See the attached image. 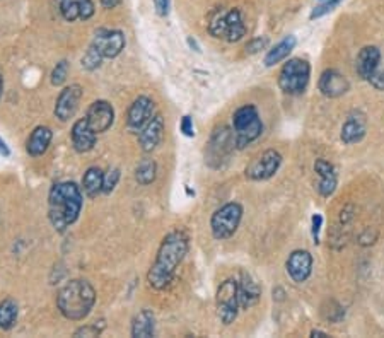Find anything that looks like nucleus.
<instances>
[{
    "mask_svg": "<svg viewBox=\"0 0 384 338\" xmlns=\"http://www.w3.org/2000/svg\"><path fill=\"white\" fill-rule=\"evenodd\" d=\"M188 253V236L183 231H173L162 239L157 257L147 273V282L152 289L164 290L175 280L177 267Z\"/></svg>",
    "mask_w": 384,
    "mask_h": 338,
    "instance_id": "f257e3e1",
    "label": "nucleus"
},
{
    "mask_svg": "<svg viewBox=\"0 0 384 338\" xmlns=\"http://www.w3.org/2000/svg\"><path fill=\"white\" fill-rule=\"evenodd\" d=\"M82 192L74 181L57 183L48 197V217L57 232L67 231L82 210Z\"/></svg>",
    "mask_w": 384,
    "mask_h": 338,
    "instance_id": "f03ea898",
    "label": "nucleus"
},
{
    "mask_svg": "<svg viewBox=\"0 0 384 338\" xmlns=\"http://www.w3.org/2000/svg\"><path fill=\"white\" fill-rule=\"evenodd\" d=\"M96 304V290L88 280L75 279L65 284L57 296V308L61 316L70 321H82L88 318Z\"/></svg>",
    "mask_w": 384,
    "mask_h": 338,
    "instance_id": "7ed1b4c3",
    "label": "nucleus"
},
{
    "mask_svg": "<svg viewBox=\"0 0 384 338\" xmlns=\"http://www.w3.org/2000/svg\"><path fill=\"white\" fill-rule=\"evenodd\" d=\"M263 132L262 118L258 110L253 104H244L238 108L233 117V135L236 142V149H244L249 143L255 142Z\"/></svg>",
    "mask_w": 384,
    "mask_h": 338,
    "instance_id": "20e7f679",
    "label": "nucleus"
},
{
    "mask_svg": "<svg viewBox=\"0 0 384 338\" xmlns=\"http://www.w3.org/2000/svg\"><path fill=\"white\" fill-rule=\"evenodd\" d=\"M209 33L217 39L236 43L246 34V24L239 9L219 10L209 24Z\"/></svg>",
    "mask_w": 384,
    "mask_h": 338,
    "instance_id": "39448f33",
    "label": "nucleus"
},
{
    "mask_svg": "<svg viewBox=\"0 0 384 338\" xmlns=\"http://www.w3.org/2000/svg\"><path fill=\"white\" fill-rule=\"evenodd\" d=\"M311 77V66L303 59H291L284 63L278 74V86L285 95L299 96L307 89Z\"/></svg>",
    "mask_w": 384,
    "mask_h": 338,
    "instance_id": "423d86ee",
    "label": "nucleus"
},
{
    "mask_svg": "<svg viewBox=\"0 0 384 338\" xmlns=\"http://www.w3.org/2000/svg\"><path fill=\"white\" fill-rule=\"evenodd\" d=\"M242 219V207L238 202H229L213 212L212 219H210V229H212V236L215 239L224 241L229 239L234 232L238 231L239 224Z\"/></svg>",
    "mask_w": 384,
    "mask_h": 338,
    "instance_id": "0eeeda50",
    "label": "nucleus"
},
{
    "mask_svg": "<svg viewBox=\"0 0 384 338\" xmlns=\"http://www.w3.org/2000/svg\"><path fill=\"white\" fill-rule=\"evenodd\" d=\"M217 315L224 325H231L238 318L239 311V289L236 279H227L217 289Z\"/></svg>",
    "mask_w": 384,
    "mask_h": 338,
    "instance_id": "6e6552de",
    "label": "nucleus"
},
{
    "mask_svg": "<svg viewBox=\"0 0 384 338\" xmlns=\"http://www.w3.org/2000/svg\"><path fill=\"white\" fill-rule=\"evenodd\" d=\"M234 149H236V142H234L233 132L227 127L215 128L212 137H210L205 159L212 168H220Z\"/></svg>",
    "mask_w": 384,
    "mask_h": 338,
    "instance_id": "1a4fd4ad",
    "label": "nucleus"
},
{
    "mask_svg": "<svg viewBox=\"0 0 384 338\" xmlns=\"http://www.w3.org/2000/svg\"><path fill=\"white\" fill-rule=\"evenodd\" d=\"M282 166V156L278 150L268 149L263 154H260L248 168H246V176L253 181H265L275 176Z\"/></svg>",
    "mask_w": 384,
    "mask_h": 338,
    "instance_id": "9d476101",
    "label": "nucleus"
},
{
    "mask_svg": "<svg viewBox=\"0 0 384 338\" xmlns=\"http://www.w3.org/2000/svg\"><path fill=\"white\" fill-rule=\"evenodd\" d=\"M125 34L122 31L104 30V28L96 31L93 43H90V46H94L103 59H117L125 50Z\"/></svg>",
    "mask_w": 384,
    "mask_h": 338,
    "instance_id": "9b49d317",
    "label": "nucleus"
},
{
    "mask_svg": "<svg viewBox=\"0 0 384 338\" xmlns=\"http://www.w3.org/2000/svg\"><path fill=\"white\" fill-rule=\"evenodd\" d=\"M82 95H84V89L79 84H72L65 88L59 95V98H57L55 117L60 121H68L70 118H74L79 110V104H81Z\"/></svg>",
    "mask_w": 384,
    "mask_h": 338,
    "instance_id": "f8f14e48",
    "label": "nucleus"
},
{
    "mask_svg": "<svg viewBox=\"0 0 384 338\" xmlns=\"http://www.w3.org/2000/svg\"><path fill=\"white\" fill-rule=\"evenodd\" d=\"M154 117V101L147 96H139L132 106L128 108V115H126V125L132 132L139 134L144 127L152 120Z\"/></svg>",
    "mask_w": 384,
    "mask_h": 338,
    "instance_id": "ddd939ff",
    "label": "nucleus"
},
{
    "mask_svg": "<svg viewBox=\"0 0 384 338\" xmlns=\"http://www.w3.org/2000/svg\"><path fill=\"white\" fill-rule=\"evenodd\" d=\"M86 120H88L89 127L93 128L96 134H104L115 121L113 106L108 101H104V99L94 101L89 106L88 113H86Z\"/></svg>",
    "mask_w": 384,
    "mask_h": 338,
    "instance_id": "4468645a",
    "label": "nucleus"
},
{
    "mask_svg": "<svg viewBox=\"0 0 384 338\" xmlns=\"http://www.w3.org/2000/svg\"><path fill=\"white\" fill-rule=\"evenodd\" d=\"M318 88H320L321 95L326 98H340L345 92H349L350 82L349 79L343 74H340L335 68H328L321 74L320 82H318Z\"/></svg>",
    "mask_w": 384,
    "mask_h": 338,
    "instance_id": "2eb2a0df",
    "label": "nucleus"
},
{
    "mask_svg": "<svg viewBox=\"0 0 384 338\" xmlns=\"http://www.w3.org/2000/svg\"><path fill=\"white\" fill-rule=\"evenodd\" d=\"M313 272V257L309 251L297 250L292 251L287 260V273L296 284H303L309 279Z\"/></svg>",
    "mask_w": 384,
    "mask_h": 338,
    "instance_id": "dca6fc26",
    "label": "nucleus"
},
{
    "mask_svg": "<svg viewBox=\"0 0 384 338\" xmlns=\"http://www.w3.org/2000/svg\"><path fill=\"white\" fill-rule=\"evenodd\" d=\"M60 14L67 23L74 21H88L96 12L93 0H59Z\"/></svg>",
    "mask_w": 384,
    "mask_h": 338,
    "instance_id": "f3484780",
    "label": "nucleus"
},
{
    "mask_svg": "<svg viewBox=\"0 0 384 338\" xmlns=\"http://www.w3.org/2000/svg\"><path fill=\"white\" fill-rule=\"evenodd\" d=\"M164 135V118L161 115H154L152 120L139 132V146L144 152H152Z\"/></svg>",
    "mask_w": 384,
    "mask_h": 338,
    "instance_id": "a211bd4d",
    "label": "nucleus"
},
{
    "mask_svg": "<svg viewBox=\"0 0 384 338\" xmlns=\"http://www.w3.org/2000/svg\"><path fill=\"white\" fill-rule=\"evenodd\" d=\"M367 132V120H365V115L361 111H354L352 115H349L342 127V137L343 143L347 146H352V143L361 142L365 137Z\"/></svg>",
    "mask_w": 384,
    "mask_h": 338,
    "instance_id": "6ab92c4d",
    "label": "nucleus"
},
{
    "mask_svg": "<svg viewBox=\"0 0 384 338\" xmlns=\"http://www.w3.org/2000/svg\"><path fill=\"white\" fill-rule=\"evenodd\" d=\"M70 137H72V146H74V149L81 154L89 152V150H93L94 146H96L97 134L89 127L86 118H81V120L75 121L74 127H72Z\"/></svg>",
    "mask_w": 384,
    "mask_h": 338,
    "instance_id": "aec40b11",
    "label": "nucleus"
},
{
    "mask_svg": "<svg viewBox=\"0 0 384 338\" xmlns=\"http://www.w3.org/2000/svg\"><path fill=\"white\" fill-rule=\"evenodd\" d=\"M379 62H381V52L378 46H364L355 60V70L358 77L369 81L371 75L379 68Z\"/></svg>",
    "mask_w": 384,
    "mask_h": 338,
    "instance_id": "412c9836",
    "label": "nucleus"
},
{
    "mask_svg": "<svg viewBox=\"0 0 384 338\" xmlns=\"http://www.w3.org/2000/svg\"><path fill=\"white\" fill-rule=\"evenodd\" d=\"M314 171L320 176V183H318V192L321 197L328 199L335 193L336 185H338V178H336L335 168L332 163H328L326 159H318L314 163Z\"/></svg>",
    "mask_w": 384,
    "mask_h": 338,
    "instance_id": "4be33fe9",
    "label": "nucleus"
},
{
    "mask_svg": "<svg viewBox=\"0 0 384 338\" xmlns=\"http://www.w3.org/2000/svg\"><path fill=\"white\" fill-rule=\"evenodd\" d=\"M238 289L239 306H241L242 309H249L255 304H258L260 297H262V287L258 286V282H256L249 273H241V280L238 282Z\"/></svg>",
    "mask_w": 384,
    "mask_h": 338,
    "instance_id": "5701e85b",
    "label": "nucleus"
},
{
    "mask_svg": "<svg viewBox=\"0 0 384 338\" xmlns=\"http://www.w3.org/2000/svg\"><path fill=\"white\" fill-rule=\"evenodd\" d=\"M53 139V132L50 127H45V125H39L36 127L35 130L31 132L30 139L26 142V150L31 157H39L48 150L50 143H52Z\"/></svg>",
    "mask_w": 384,
    "mask_h": 338,
    "instance_id": "b1692460",
    "label": "nucleus"
},
{
    "mask_svg": "<svg viewBox=\"0 0 384 338\" xmlns=\"http://www.w3.org/2000/svg\"><path fill=\"white\" fill-rule=\"evenodd\" d=\"M155 333V318L154 312L148 309H142L137 312L132 319V337L135 338H151Z\"/></svg>",
    "mask_w": 384,
    "mask_h": 338,
    "instance_id": "393cba45",
    "label": "nucleus"
},
{
    "mask_svg": "<svg viewBox=\"0 0 384 338\" xmlns=\"http://www.w3.org/2000/svg\"><path fill=\"white\" fill-rule=\"evenodd\" d=\"M296 43H297L296 36H292V34L285 36L280 43H277V45H275L273 48L267 53L265 67H273V66H277V63H280L282 60L287 59L289 53L296 48Z\"/></svg>",
    "mask_w": 384,
    "mask_h": 338,
    "instance_id": "a878e982",
    "label": "nucleus"
},
{
    "mask_svg": "<svg viewBox=\"0 0 384 338\" xmlns=\"http://www.w3.org/2000/svg\"><path fill=\"white\" fill-rule=\"evenodd\" d=\"M103 179L104 172L101 171L99 168H89L88 171L84 172V176H82V190H84L86 195L94 199L96 195L103 193Z\"/></svg>",
    "mask_w": 384,
    "mask_h": 338,
    "instance_id": "bb28decb",
    "label": "nucleus"
},
{
    "mask_svg": "<svg viewBox=\"0 0 384 338\" xmlns=\"http://www.w3.org/2000/svg\"><path fill=\"white\" fill-rule=\"evenodd\" d=\"M17 315H19V308L17 303L12 299H3L0 303V330L9 332L16 326Z\"/></svg>",
    "mask_w": 384,
    "mask_h": 338,
    "instance_id": "cd10ccee",
    "label": "nucleus"
},
{
    "mask_svg": "<svg viewBox=\"0 0 384 338\" xmlns=\"http://www.w3.org/2000/svg\"><path fill=\"white\" fill-rule=\"evenodd\" d=\"M155 176H157V164L154 159H142L135 168V179L139 185L148 186L154 183Z\"/></svg>",
    "mask_w": 384,
    "mask_h": 338,
    "instance_id": "c85d7f7f",
    "label": "nucleus"
},
{
    "mask_svg": "<svg viewBox=\"0 0 384 338\" xmlns=\"http://www.w3.org/2000/svg\"><path fill=\"white\" fill-rule=\"evenodd\" d=\"M321 312H323V318L329 323L342 321L343 316H345V311H343V308L336 301H328L323 306V309H321Z\"/></svg>",
    "mask_w": 384,
    "mask_h": 338,
    "instance_id": "c756f323",
    "label": "nucleus"
},
{
    "mask_svg": "<svg viewBox=\"0 0 384 338\" xmlns=\"http://www.w3.org/2000/svg\"><path fill=\"white\" fill-rule=\"evenodd\" d=\"M103 60L104 59L101 57V53L97 52L94 46H89V50L86 52V55L82 57V67H84L86 70H96V68L101 66Z\"/></svg>",
    "mask_w": 384,
    "mask_h": 338,
    "instance_id": "7c9ffc66",
    "label": "nucleus"
},
{
    "mask_svg": "<svg viewBox=\"0 0 384 338\" xmlns=\"http://www.w3.org/2000/svg\"><path fill=\"white\" fill-rule=\"evenodd\" d=\"M67 75H68V62L67 60H60L59 63H57L55 68L52 70V75H50V81H52L53 86H59L64 84L65 81H67Z\"/></svg>",
    "mask_w": 384,
    "mask_h": 338,
    "instance_id": "2f4dec72",
    "label": "nucleus"
},
{
    "mask_svg": "<svg viewBox=\"0 0 384 338\" xmlns=\"http://www.w3.org/2000/svg\"><path fill=\"white\" fill-rule=\"evenodd\" d=\"M119 176H122V172H119L118 168H111L110 171L104 172L103 193L110 195V193L113 192L115 188H117V185H118V181H119Z\"/></svg>",
    "mask_w": 384,
    "mask_h": 338,
    "instance_id": "473e14b6",
    "label": "nucleus"
},
{
    "mask_svg": "<svg viewBox=\"0 0 384 338\" xmlns=\"http://www.w3.org/2000/svg\"><path fill=\"white\" fill-rule=\"evenodd\" d=\"M340 2H342V0H323V3H321V6L314 7V10L311 12V19H318V17L326 16L328 12L335 10L336 7L340 6Z\"/></svg>",
    "mask_w": 384,
    "mask_h": 338,
    "instance_id": "72a5a7b5",
    "label": "nucleus"
},
{
    "mask_svg": "<svg viewBox=\"0 0 384 338\" xmlns=\"http://www.w3.org/2000/svg\"><path fill=\"white\" fill-rule=\"evenodd\" d=\"M267 46H268L267 36H258V38L251 39V41L246 45V53H248V55H255V53H260L262 50H265Z\"/></svg>",
    "mask_w": 384,
    "mask_h": 338,
    "instance_id": "f704fd0d",
    "label": "nucleus"
},
{
    "mask_svg": "<svg viewBox=\"0 0 384 338\" xmlns=\"http://www.w3.org/2000/svg\"><path fill=\"white\" fill-rule=\"evenodd\" d=\"M104 330V325L97 326V325H86V326H81L79 330H75L74 332V337H99L101 333H103Z\"/></svg>",
    "mask_w": 384,
    "mask_h": 338,
    "instance_id": "c9c22d12",
    "label": "nucleus"
},
{
    "mask_svg": "<svg viewBox=\"0 0 384 338\" xmlns=\"http://www.w3.org/2000/svg\"><path fill=\"white\" fill-rule=\"evenodd\" d=\"M321 226H323V215L321 214H314L313 219H311V232H313V239L314 243H320V232H321Z\"/></svg>",
    "mask_w": 384,
    "mask_h": 338,
    "instance_id": "e433bc0d",
    "label": "nucleus"
},
{
    "mask_svg": "<svg viewBox=\"0 0 384 338\" xmlns=\"http://www.w3.org/2000/svg\"><path fill=\"white\" fill-rule=\"evenodd\" d=\"M376 239H378V231H374V229H365V231L358 236V244L369 246V244H374Z\"/></svg>",
    "mask_w": 384,
    "mask_h": 338,
    "instance_id": "4c0bfd02",
    "label": "nucleus"
},
{
    "mask_svg": "<svg viewBox=\"0 0 384 338\" xmlns=\"http://www.w3.org/2000/svg\"><path fill=\"white\" fill-rule=\"evenodd\" d=\"M180 130L184 137H195V127H193V120H191V117H188L186 115V117L181 118Z\"/></svg>",
    "mask_w": 384,
    "mask_h": 338,
    "instance_id": "58836bf2",
    "label": "nucleus"
},
{
    "mask_svg": "<svg viewBox=\"0 0 384 338\" xmlns=\"http://www.w3.org/2000/svg\"><path fill=\"white\" fill-rule=\"evenodd\" d=\"M369 82H371L372 88H376L378 91H384V68L383 70L381 68H378V70L371 75Z\"/></svg>",
    "mask_w": 384,
    "mask_h": 338,
    "instance_id": "ea45409f",
    "label": "nucleus"
},
{
    "mask_svg": "<svg viewBox=\"0 0 384 338\" xmlns=\"http://www.w3.org/2000/svg\"><path fill=\"white\" fill-rule=\"evenodd\" d=\"M154 7L159 16L166 17L169 14V9H171V0H154Z\"/></svg>",
    "mask_w": 384,
    "mask_h": 338,
    "instance_id": "a19ab883",
    "label": "nucleus"
},
{
    "mask_svg": "<svg viewBox=\"0 0 384 338\" xmlns=\"http://www.w3.org/2000/svg\"><path fill=\"white\" fill-rule=\"evenodd\" d=\"M101 6H103V9H115V7H118L119 3L123 2V0H99Z\"/></svg>",
    "mask_w": 384,
    "mask_h": 338,
    "instance_id": "79ce46f5",
    "label": "nucleus"
},
{
    "mask_svg": "<svg viewBox=\"0 0 384 338\" xmlns=\"http://www.w3.org/2000/svg\"><path fill=\"white\" fill-rule=\"evenodd\" d=\"M0 154H2L3 157H9L10 156V149H9V147H7L6 140H3V139H0Z\"/></svg>",
    "mask_w": 384,
    "mask_h": 338,
    "instance_id": "37998d69",
    "label": "nucleus"
},
{
    "mask_svg": "<svg viewBox=\"0 0 384 338\" xmlns=\"http://www.w3.org/2000/svg\"><path fill=\"white\" fill-rule=\"evenodd\" d=\"M188 45H190L191 50H195V52L200 53V46H198L197 39H195V38H188Z\"/></svg>",
    "mask_w": 384,
    "mask_h": 338,
    "instance_id": "c03bdc74",
    "label": "nucleus"
},
{
    "mask_svg": "<svg viewBox=\"0 0 384 338\" xmlns=\"http://www.w3.org/2000/svg\"><path fill=\"white\" fill-rule=\"evenodd\" d=\"M311 337H313V338H321V337H326V333L325 332H320V330H313V332H311Z\"/></svg>",
    "mask_w": 384,
    "mask_h": 338,
    "instance_id": "a18cd8bd",
    "label": "nucleus"
},
{
    "mask_svg": "<svg viewBox=\"0 0 384 338\" xmlns=\"http://www.w3.org/2000/svg\"><path fill=\"white\" fill-rule=\"evenodd\" d=\"M2 92H3V77L0 74V99H2Z\"/></svg>",
    "mask_w": 384,
    "mask_h": 338,
    "instance_id": "49530a36",
    "label": "nucleus"
}]
</instances>
